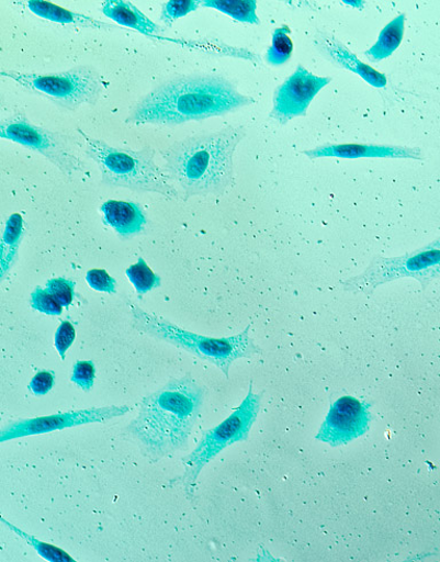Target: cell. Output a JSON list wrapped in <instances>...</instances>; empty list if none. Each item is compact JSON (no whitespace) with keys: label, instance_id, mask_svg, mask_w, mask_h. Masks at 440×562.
Here are the masks:
<instances>
[{"label":"cell","instance_id":"1","mask_svg":"<svg viewBox=\"0 0 440 562\" xmlns=\"http://www.w3.org/2000/svg\"><path fill=\"white\" fill-rule=\"evenodd\" d=\"M204 396V387L187 374L143 398L125 430L151 464L188 448Z\"/></svg>","mask_w":440,"mask_h":562},{"label":"cell","instance_id":"2","mask_svg":"<svg viewBox=\"0 0 440 562\" xmlns=\"http://www.w3.org/2000/svg\"><path fill=\"white\" fill-rule=\"evenodd\" d=\"M235 86L216 76H193L167 82L137 102L125 120L135 125L174 126L224 115L253 104Z\"/></svg>","mask_w":440,"mask_h":562},{"label":"cell","instance_id":"3","mask_svg":"<svg viewBox=\"0 0 440 562\" xmlns=\"http://www.w3.org/2000/svg\"><path fill=\"white\" fill-rule=\"evenodd\" d=\"M247 136L244 125L192 136L161 150L165 170L185 199L194 195H222L235 181L233 157Z\"/></svg>","mask_w":440,"mask_h":562},{"label":"cell","instance_id":"4","mask_svg":"<svg viewBox=\"0 0 440 562\" xmlns=\"http://www.w3.org/2000/svg\"><path fill=\"white\" fill-rule=\"evenodd\" d=\"M86 143V155L95 162L101 172V183L126 188L138 192H153L169 199H179L180 192L169 175L155 162V150L119 148L95 139L77 130Z\"/></svg>","mask_w":440,"mask_h":562},{"label":"cell","instance_id":"5","mask_svg":"<svg viewBox=\"0 0 440 562\" xmlns=\"http://www.w3.org/2000/svg\"><path fill=\"white\" fill-rule=\"evenodd\" d=\"M133 325L143 334L169 342L199 357L200 360L217 367L226 378L233 363L240 359H250L263 350L249 337L251 325L241 334L233 337L212 338L181 328L163 317L150 314L132 303Z\"/></svg>","mask_w":440,"mask_h":562},{"label":"cell","instance_id":"6","mask_svg":"<svg viewBox=\"0 0 440 562\" xmlns=\"http://www.w3.org/2000/svg\"><path fill=\"white\" fill-rule=\"evenodd\" d=\"M0 78L13 81L66 111H75L84 104L95 106L105 90L101 74L92 66L49 74L0 70Z\"/></svg>","mask_w":440,"mask_h":562},{"label":"cell","instance_id":"7","mask_svg":"<svg viewBox=\"0 0 440 562\" xmlns=\"http://www.w3.org/2000/svg\"><path fill=\"white\" fill-rule=\"evenodd\" d=\"M252 387L251 380L248 394L237 411L215 428L205 431L196 448L181 461L185 472L179 480L190 501L194 498L196 480L204 467L227 447L249 439L263 396V393L255 394Z\"/></svg>","mask_w":440,"mask_h":562},{"label":"cell","instance_id":"8","mask_svg":"<svg viewBox=\"0 0 440 562\" xmlns=\"http://www.w3.org/2000/svg\"><path fill=\"white\" fill-rule=\"evenodd\" d=\"M406 277L417 279L422 290L440 278V238L403 257L377 255L364 271L343 280L342 288L352 294L372 295L377 288Z\"/></svg>","mask_w":440,"mask_h":562},{"label":"cell","instance_id":"9","mask_svg":"<svg viewBox=\"0 0 440 562\" xmlns=\"http://www.w3.org/2000/svg\"><path fill=\"white\" fill-rule=\"evenodd\" d=\"M0 139L11 140L40 153L68 178L86 170V164L75 155L63 135L34 124L23 113L0 120Z\"/></svg>","mask_w":440,"mask_h":562},{"label":"cell","instance_id":"10","mask_svg":"<svg viewBox=\"0 0 440 562\" xmlns=\"http://www.w3.org/2000/svg\"><path fill=\"white\" fill-rule=\"evenodd\" d=\"M131 406L127 405H112L13 422L3 429H0V445L16 439L41 436V434L55 430H63L89 424L106 423L122 417L127 413H131Z\"/></svg>","mask_w":440,"mask_h":562},{"label":"cell","instance_id":"11","mask_svg":"<svg viewBox=\"0 0 440 562\" xmlns=\"http://www.w3.org/2000/svg\"><path fill=\"white\" fill-rule=\"evenodd\" d=\"M370 408V403L352 396L339 398L330 406L316 439L340 447L364 436L372 420Z\"/></svg>","mask_w":440,"mask_h":562},{"label":"cell","instance_id":"12","mask_svg":"<svg viewBox=\"0 0 440 562\" xmlns=\"http://www.w3.org/2000/svg\"><path fill=\"white\" fill-rule=\"evenodd\" d=\"M330 82L331 78H321L298 65L291 78L275 91L270 116L282 125L304 116L311 102Z\"/></svg>","mask_w":440,"mask_h":562},{"label":"cell","instance_id":"13","mask_svg":"<svg viewBox=\"0 0 440 562\" xmlns=\"http://www.w3.org/2000/svg\"><path fill=\"white\" fill-rule=\"evenodd\" d=\"M302 153L311 160L320 158L425 160L424 151L420 147L381 144H326L314 149L303 150Z\"/></svg>","mask_w":440,"mask_h":562},{"label":"cell","instance_id":"14","mask_svg":"<svg viewBox=\"0 0 440 562\" xmlns=\"http://www.w3.org/2000/svg\"><path fill=\"white\" fill-rule=\"evenodd\" d=\"M319 53L334 65L360 76L374 88L383 89L387 85L386 76L358 59L340 40L329 33H318L314 40Z\"/></svg>","mask_w":440,"mask_h":562},{"label":"cell","instance_id":"15","mask_svg":"<svg viewBox=\"0 0 440 562\" xmlns=\"http://www.w3.org/2000/svg\"><path fill=\"white\" fill-rule=\"evenodd\" d=\"M106 223L123 238L139 235L147 218L139 204L131 201L109 200L100 207Z\"/></svg>","mask_w":440,"mask_h":562},{"label":"cell","instance_id":"16","mask_svg":"<svg viewBox=\"0 0 440 562\" xmlns=\"http://www.w3.org/2000/svg\"><path fill=\"white\" fill-rule=\"evenodd\" d=\"M101 11L124 27L132 29L151 40L163 34L165 30L153 22L133 3L126 0H106L102 3Z\"/></svg>","mask_w":440,"mask_h":562},{"label":"cell","instance_id":"17","mask_svg":"<svg viewBox=\"0 0 440 562\" xmlns=\"http://www.w3.org/2000/svg\"><path fill=\"white\" fill-rule=\"evenodd\" d=\"M25 5H27L35 15L52 22L98 31H111L116 29L115 25L108 22H102L92 16L69 11L50 2H43V0H30Z\"/></svg>","mask_w":440,"mask_h":562},{"label":"cell","instance_id":"18","mask_svg":"<svg viewBox=\"0 0 440 562\" xmlns=\"http://www.w3.org/2000/svg\"><path fill=\"white\" fill-rule=\"evenodd\" d=\"M23 237V217L14 213L8 218L3 236L0 238V284L7 279L18 260Z\"/></svg>","mask_w":440,"mask_h":562},{"label":"cell","instance_id":"19","mask_svg":"<svg viewBox=\"0 0 440 562\" xmlns=\"http://www.w3.org/2000/svg\"><path fill=\"white\" fill-rule=\"evenodd\" d=\"M405 22L406 15L400 14L387 23L380 33L377 42L366 50L365 56L374 63L390 58L404 38Z\"/></svg>","mask_w":440,"mask_h":562},{"label":"cell","instance_id":"20","mask_svg":"<svg viewBox=\"0 0 440 562\" xmlns=\"http://www.w3.org/2000/svg\"><path fill=\"white\" fill-rule=\"evenodd\" d=\"M201 5L218 10L244 23L261 24L256 14V0H201Z\"/></svg>","mask_w":440,"mask_h":562},{"label":"cell","instance_id":"21","mask_svg":"<svg viewBox=\"0 0 440 562\" xmlns=\"http://www.w3.org/2000/svg\"><path fill=\"white\" fill-rule=\"evenodd\" d=\"M0 522L8 527L11 531L19 536L20 539L27 542L35 551L49 562H76V560L65 550L40 541L35 536L23 531L19 527L9 522L2 515H0Z\"/></svg>","mask_w":440,"mask_h":562},{"label":"cell","instance_id":"22","mask_svg":"<svg viewBox=\"0 0 440 562\" xmlns=\"http://www.w3.org/2000/svg\"><path fill=\"white\" fill-rule=\"evenodd\" d=\"M287 24L281 25L272 34V44L267 50L266 59L272 66L286 64L293 56L294 43Z\"/></svg>","mask_w":440,"mask_h":562},{"label":"cell","instance_id":"23","mask_svg":"<svg viewBox=\"0 0 440 562\" xmlns=\"http://www.w3.org/2000/svg\"><path fill=\"white\" fill-rule=\"evenodd\" d=\"M125 274L140 296L161 286L160 276L155 273L143 258L138 259L137 263L128 267Z\"/></svg>","mask_w":440,"mask_h":562},{"label":"cell","instance_id":"24","mask_svg":"<svg viewBox=\"0 0 440 562\" xmlns=\"http://www.w3.org/2000/svg\"><path fill=\"white\" fill-rule=\"evenodd\" d=\"M32 308L43 315L61 316L64 306L46 289L36 288L31 295Z\"/></svg>","mask_w":440,"mask_h":562},{"label":"cell","instance_id":"25","mask_svg":"<svg viewBox=\"0 0 440 562\" xmlns=\"http://www.w3.org/2000/svg\"><path fill=\"white\" fill-rule=\"evenodd\" d=\"M201 5V0H169L163 4L161 20L168 27H171L172 23L194 11Z\"/></svg>","mask_w":440,"mask_h":562},{"label":"cell","instance_id":"26","mask_svg":"<svg viewBox=\"0 0 440 562\" xmlns=\"http://www.w3.org/2000/svg\"><path fill=\"white\" fill-rule=\"evenodd\" d=\"M76 283L66 278L49 279L46 284V290L54 295L64 308H69L75 300Z\"/></svg>","mask_w":440,"mask_h":562},{"label":"cell","instance_id":"27","mask_svg":"<svg viewBox=\"0 0 440 562\" xmlns=\"http://www.w3.org/2000/svg\"><path fill=\"white\" fill-rule=\"evenodd\" d=\"M71 382L84 392H90L94 386L95 366L91 361L76 362L70 375Z\"/></svg>","mask_w":440,"mask_h":562},{"label":"cell","instance_id":"28","mask_svg":"<svg viewBox=\"0 0 440 562\" xmlns=\"http://www.w3.org/2000/svg\"><path fill=\"white\" fill-rule=\"evenodd\" d=\"M87 281L91 289L102 293H116V280L102 269H92L87 273Z\"/></svg>","mask_w":440,"mask_h":562},{"label":"cell","instance_id":"29","mask_svg":"<svg viewBox=\"0 0 440 562\" xmlns=\"http://www.w3.org/2000/svg\"><path fill=\"white\" fill-rule=\"evenodd\" d=\"M76 339V329L74 325L65 321L60 324L56 331L55 336V346L61 357V360L65 361L66 352L71 347Z\"/></svg>","mask_w":440,"mask_h":562},{"label":"cell","instance_id":"30","mask_svg":"<svg viewBox=\"0 0 440 562\" xmlns=\"http://www.w3.org/2000/svg\"><path fill=\"white\" fill-rule=\"evenodd\" d=\"M56 374L54 371L43 370L37 372L31 380L29 390L36 396H44L54 389Z\"/></svg>","mask_w":440,"mask_h":562},{"label":"cell","instance_id":"31","mask_svg":"<svg viewBox=\"0 0 440 562\" xmlns=\"http://www.w3.org/2000/svg\"><path fill=\"white\" fill-rule=\"evenodd\" d=\"M5 105V100L2 94H0V110H2Z\"/></svg>","mask_w":440,"mask_h":562}]
</instances>
